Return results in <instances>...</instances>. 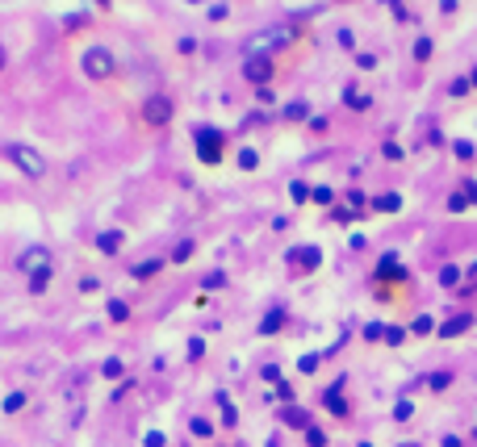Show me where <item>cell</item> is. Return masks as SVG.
Listing matches in <instances>:
<instances>
[{
    "label": "cell",
    "mask_w": 477,
    "mask_h": 447,
    "mask_svg": "<svg viewBox=\"0 0 477 447\" xmlns=\"http://www.w3.org/2000/svg\"><path fill=\"white\" fill-rule=\"evenodd\" d=\"M4 155H8V163H13L21 176H30V180L47 176V159H42L34 146H25V142H8V146H4Z\"/></svg>",
    "instance_id": "obj_1"
},
{
    "label": "cell",
    "mask_w": 477,
    "mask_h": 447,
    "mask_svg": "<svg viewBox=\"0 0 477 447\" xmlns=\"http://www.w3.org/2000/svg\"><path fill=\"white\" fill-rule=\"evenodd\" d=\"M113 67H117V59H113L109 46H88V50L80 54V71H84L88 80H109Z\"/></svg>",
    "instance_id": "obj_2"
},
{
    "label": "cell",
    "mask_w": 477,
    "mask_h": 447,
    "mask_svg": "<svg viewBox=\"0 0 477 447\" xmlns=\"http://www.w3.org/2000/svg\"><path fill=\"white\" fill-rule=\"evenodd\" d=\"M192 142H197V159H201V163H222V151H226L222 130H214V126H197Z\"/></svg>",
    "instance_id": "obj_3"
},
{
    "label": "cell",
    "mask_w": 477,
    "mask_h": 447,
    "mask_svg": "<svg viewBox=\"0 0 477 447\" xmlns=\"http://www.w3.org/2000/svg\"><path fill=\"white\" fill-rule=\"evenodd\" d=\"M17 268L25 272V276H34V272H42V268H54V255H50V247L34 243V247H25V251L17 255Z\"/></svg>",
    "instance_id": "obj_4"
},
{
    "label": "cell",
    "mask_w": 477,
    "mask_h": 447,
    "mask_svg": "<svg viewBox=\"0 0 477 447\" xmlns=\"http://www.w3.org/2000/svg\"><path fill=\"white\" fill-rule=\"evenodd\" d=\"M243 76H247V84H255V88H268V80H272V59H268V54H247V63H243Z\"/></svg>",
    "instance_id": "obj_5"
},
{
    "label": "cell",
    "mask_w": 477,
    "mask_h": 447,
    "mask_svg": "<svg viewBox=\"0 0 477 447\" xmlns=\"http://www.w3.org/2000/svg\"><path fill=\"white\" fill-rule=\"evenodd\" d=\"M285 264L289 268H301V272H314L323 264V247H289Z\"/></svg>",
    "instance_id": "obj_6"
},
{
    "label": "cell",
    "mask_w": 477,
    "mask_h": 447,
    "mask_svg": "<svg viewBox=\"0 0 477 447\" xmlns=\"http://www.w3.org/2000/svg\"><path fill=\"white\" fill-rule=\"evenodd\" d=\"M143 117L151 122V126H168V122H172V100H168V96H146Z\"/></svg>",
    "instance_id": "obj_7"
},
{
    "label": "cell",
    "mask_w": 477,
    "mask_h": 447,
    "mask_svg": "<svg viewBox=\"0 0 477 447\" xmlns=\"http://www.w3.org/2000/svg\"><path fill=\"white\" fill-rule=\"evenodd\" d=\"M122 243H126L122 230H100V234H96V251H100V255H117Z\"/></svg>",
    "instance_id": "obj_8"
},
{
    "label": "cell",
    "mask_w": 477,
    "mask_h": 447,
    "mask_svg": "<svg viewBox=\"0 0 477 447\" xmlns=\"http://www.w3.org/2000/svg\"><path fill=\"white\" fill-rule=\"evenodd\" d=\"M469 326H473V318H469V313H456V318H448V322L439 326V335H444V339H456V335H465Z\"/></svg>",
    "instance_id": "obj_9"
},
{
    "label": "cell",
    "mask_w": 477,
    "mask_h": 447,
    "mask_svg": "<svg viewBox=\"0 0 477 447\" xmlns=\"http://www.w3.org/2000/svg\"><path fill=\"white\" fill-rule=\"evenodd\" d=\"M343 105L356 109V113H364V109L373 105V96H369V92H356V84H347V88H343Z\"/></svg>",
    "instance_id": "obj_10"
},
{
    "label": "cell",
    "mask_w": 477,
    "mask_h": 447,
    "mask_svg": "<svg viewBox=\"0 0 477 447\" xmlns=\"http://www.w3.org/2000/svg\"><path fill=\"white\" fill-rule=\"evenodd\" d=\"M281 326H285V306H272L264 313V322H260V335H277Z\"/></svg>",
    "instance_id": "obj_11"
},
{
    "label": "cell",
    "mask_w": 477,
    "mask_h": 447,
    "mask_svg": "<svg viewBox=\"0 0 477 447\" xmlns=\"http://www.w3.org/2000/svg\"><path fill=\"white\" fill-rule=\"evenodd\" d=\"M159 268H163V260H159V255H146V260H139V264L130 268V276H134V280H151Z\"/></svg>",
    "instance_id": "obj_12"
},
{
    "label": "cell",
    "mask_w": 477,
    "mask_h": 447,
    "mask_svg": "<svg viewBox=\"0 0 477 447\" xmlns=\"http://www.w3.org/2000/svg\"><path fill=\"white\" fill-rule=\"evenodd\" d=\"M377 276H381V280H402V276H406V268L398 264V255H381V264H377Z\"/></svg>",
    "instance_id": "obj_13"
},
{
    "label": "cell",
    "mask_w": 477,
    "mask_h": 447,
    "mask_svg": "<svg viewBox=\"0 0 477 447\" xmlns=\"http://www.w3.org/2000/svg\"><path fill=\"white\" fill-rule=\"evenodd\" d=\"M373 209L377 214H398L402 209V197L398 192H381V197H373Z\"/></svg>",
    "instance_id": "obj_14"
},
{
    "label": "cell",
    "mask_w": 477,
    "mask_h": 447,
    "mask_svg": "<svg viewBox=\"0 0 477 447\" xmlns=\"http://www.w3.org/2000/svg\"><path fill=\"white\" fill-rule=\"evenodd\" d=\"M50 276H54V268H42V272L30 276V293H34V297H42V293L50 289Z\"/></svg>",
    "instance_id": "obj_15"
},
{
    "label": "cell",
    "mask_w": 477,
    "mask_h": 447,
    "mask_svg": "<svg viewBox=\"0 0 477 447\" xmlns=\"http://www.w3.org/2000/svg\"><path fill=\"white\" fill-rule=\"evenodd\" d=\"M339 389H343V381H339V385H331V393H327L323 402H327V410H331V414H339V418H343V414H347V402L339 397Z\"/></svg>",
    "instance_id": "obj_16"
},
{
    "label": "cell",
    "mask_w": 477,
    "mask_h": 447,
    "mask_svg": "<svg viewBox=\"0 0 477 447\" xmlns=\"http://www.w3.org/2000/svg\"><path fill=\"white\" fill-rule=\"evenodd\" d=\"M461 276H465V272L456 268V264H444V268H439V284H444V289H456Z\"/></svg>",
    "instance_id": "obj_17"
},
{
    "label": "cell",
    "mask_w": 477,
    "mask_h": 447,
    "mask_svg": "<svg viewBox=\"0 0 477 447\" xmlns=\"http://www.w3.org/2000/svg\"><path fill=\"white\" fill-rule=\"evenodd\" d=\"M105 310H109V322H126V318H130V306H126L122 297H109V306H105Z\"/></svg>",
    "instance_id": "obj_18"
},
{
    "label": "cell",
    "mask_w": 477,
    "mask_h": 447,
    "mask_svg": "<svg viewBox=\"0 0 477 447\" xmlns=\"http://www.w3.org/2000/svg\"><path fill=\"white\" fill-rule=\"evenodd\" d=\"M285 422H289V426L310 431V414H306V410H297V405H289V410H285Z\"/></svg>",
    "instance_id": "obj_19"
},
{
    "label": "cell",
    "mask_w": 477,
    "mask_h": 447,
    "mask_svg": "<svg viewBox=\"0 0 477 447\" xmlns=\"http://www.w3.org/2000/svg\"><path fill=\"white\" fill-rule=\"evenodd\" d=\"M218 410H222V422H226V426H235V422H238V410L231 405L226 393H218Z\"/></svg>",
    "instance_id": "obj_20"
},
{
    "label": "cell",
    "mask_w": 477,
    "mask_h": 447,
    "mask_svg": "<svg viewBox=\"0 0 477 447\" xmlns=\"http://www.w3.org/2000/svg\"><path fill=\"white\" fill-rule=\"evenodd\" d=\"M285 117L289 122H310V105H306V100H293L285 109Z\"/></svg>",
    "instance_id": "obj_21"
},
{
    "label": "cell",
    "mask_w": 477,
    "mask_h": 447,
    "mask_svg": "<svg viewBox=\"0 0 477 447\" xmlns=\"http://www.w3.org/2000/svg\"><path fill=\"white\" fill-rule=\"evenodd\" d=\"M431 330H435V318H431V313H419V318L410 322V335H431Z\"/></svg>",
    "instance_id": "obj_22"
},
{
    "label": "cell",
    "mask_w": 477,
    "mask_h": 447,
    "mask_svg": "<svg viewBox=\"0 0 477 447\" xmlns=\"http://www.w3.org/2000/svg\"><path fill=\"white\" fill-rule=\"evenodd\" d=\"M189 255H192V238H180V243L172 247V264H185Z\"/></svg>",
    "instance_id": "obj_23"
},
{
    "label": "cell",
    "mask_w": 477,
    "mask_h": 447,
    "mask_svg": "<svg viewBox=\"0 0 477 447\" xmlns=\"http://www.w3.org/2000/svg\"><path fill=\"white\" fill-rule=\"evenodd\" d=\"M25 402H30V397H25V393H8V397H4V405H0V410H4V414H17V410H25Z\"/></svg>",
    "instance_id": "obj_24"
},
{
    "label": "cell",
    "mask_w": 477,
    "mask_h": 447,
    "mask_svg": "<svg viewBox=\"0 0 477 447\" xmlns=\"http://www.w3.org/2000/svg\"><path fill=\"white\" fill-rule=\"evenodd\" d=\"M431 50H435V42H431L427 34H423V38L415 42V59H419V63H427V59H431Z\"/></svg>",
    "instance_id": "obj_25"
},
{
    "label": "cell",
    "mask_w": 477,
    "mask_h": 447,
    "mask_svg": "<svg viewBox=\"0 0 477 447\" xmlns=\"http://www.w3.org/2000/svg\"><path fill=\"white\" fill-rule=\"evenodd\" d=\"M255 163H260V155H255L251 146H243V151H238V168H243V172H251Z\"/></svg>",
    "instance_id": "obj_26"
},
{
    "label": "cell",
    "mask_w": 477,
    "mask_h": 447,
    "mask_svg": "<svg viewBox=\"0 0 477 447\" xmlns=\"http://www.w3.org/2000/svg\"><path fill=\"white\" fill-rule=\"evenodd\" d=\"M406 335H410V330H402V326H385V343H389V347L406 343Z\"/></svg>",
    "instance_id": "obj_27"
},
{
    "label": "cell",
    "mask_w": 477,
    "mask_h": 447,
    "mask_svg": "<svg viewBox=\"0 0 477 447\" xmlns=\"http://www.w3.org/2000/svg\"><path fill=\"white\" fill-rule=\"evenodd\" d=\"M100 372H105L109 381H117V376H122V359H117V356H109L105 364H100Z\"/></svg>",
    "instance_id": "obj_28"
},
{
    "label": "cell",
    "mask_w": 477,
    "mask_h": 447,
    "mask_svg": "<svg viewBox=\"0 0 477 447\" xmlns=\"http://www.w3.org/2000/svg\"><path fill=\"white\" fill-rule=\"evenodd\" d=\"M469 88H473V80H469V76H456V80L448 84V92H452V96H465Z\"/></svg>",
    "instance_id": "obj_29"
},
{
    "label": "cell",
    "mask_w": 477,
    "mask_h": 447,
    "mask_svg": "<svg viewBox=\"0 0 477 447\" xmlns=\"http://www.w3.org/2000/svg\"><path fill=\"white\" fill-rule=\"evenodd\" d=\"M318 364H323V356H318V352H306L297 368H301V372H318Z\"/></svg>",
    "instance_id": "obj_30"
},
{
    "label": "cell",
    "mask_w": 477,
    "mask_h": 447,
    "mask_svg": "<svg viewBox=\"0 0 477 447\" xmlns=\"http://www.w3.org/2000/svg\"><path fill=\"white\" fill-rule=\"evenodd\" d=\"M189 426H192V435H197V439H209V435H214V426H209L205 418H192Z\"/></svg>",
    "instance_id": "obj_31"
},
{
    "label": "cell",
    "mask_w": 477,
    "mask_h": 447,
    "mask_svg": "<svg viewBox=\"0 0 477 447\" xmlns=\"http://www.w3.org/2000/svg\"><path fill=\"white\" fill-rule=\"evenodd\" d=\"M448 209H452V214L469 209V197H465V192H452V197H448Z\"/></svg>",
    "instance_id": "obj_32"
},
{
    "label": "cell",
    "mask_w": 477,
    "mask_h": 447,
    "mask_svg": "<svg viewBox=\"0 0 477 447\" xmlns=\"http://www.w3.org/2000/svg\"><path fill=\"white\" fill-rule=\"evenodd\" d=\"M427 385H431V389H448V385H452V372H431Z\"/></svg>",
    "instance_id": "obj_33"
},
{
    "label": "cell",
    "mask_w": 477,
    "mask_h": 447,
    "mask_svg": "<svg viewBox=\"0 0 477 447\" xmlns=\"http://www.w3.org/2000/svg\"><path fill=\"white\" fill-rule=\"evenodd\" d=\"M310 197H314L318 205H331V201H335V192H331V188H327V184H318V188H314Z\"/></svg>",
    "instance_id": "obj_34"
},
{
    "label": "cell",
    "mask_w": 477,
    "mask_h": 447,
    "mask_svg": "<svg viewBox=\"0 0 477 447\" xmlns=\"http://www.w3.org/2000/svg\"><path fill=\"white\" fill-rule=\"evenodd\" d=\"M410 414H415V405L406 402V397H402V402L393 405V418H398V422H406V418H410Z\"/></svg>",
    "instance_id": "obj_35"
},
{
    "label": "cell",
    "mask_w": 477,
    "mask_h": 447,
    "mask_svg": "<svg viewBox=\"0 0 477 447\" xmlns=\"http://www.w3.org/2000/svg\"><path fill=\"white\" fill-rule=\"evenodd\" d=\"M306 443H310V447H327V439H323V431H318V426H310V431H306Z\"/></svg>",
    "instance_id": "obj_36"
},
{
    "label": "cell",
    "mask_w": 477,
    "mask_h": 447,
    "mask_svg": "<svg viewBox=\"0 0 477 447\" xmlns=\"http://www.w3.org/2000/svg\"><path fill=\"white\" fill-rule=\"evenodd\" d=\"M356 67H360V71H373V67H377V54H356Z\"/></svg>",
    "instance_id": "obj_37"
},
{
    "label": "cell",
    "mask_w": 477,
    "mask_h": 447,
    "mask_svg": "<svg viewBox=\"0 0 477 447\" xmlns=\"http://www.w3.org/2000/svg\"><path fill=\"white\" fill-rule=\"evenodd\" d=\"M201 284H205V289H218V284H226V272H209Z\"/></svg>",
    "instance_id": "obj_38"
},
{
    "label": "cell",
    "mask_w": 477,
    "mask_h": 447,
    "mask_svg": "<svg viewBox=\"0 0 477 447\" xmlns=\"http://www.w3.org/2000/svg\"><path fill=\"white\" fill-rule=\"evenodd\" d=\"M260 376H264V381H272V385H277V381H281V368H277V364H264V368H260Z\"/></svg>",
    "instance_id": "obj_39"
},
{
    "label": "cell",
    "mask_w": 477,
    "mask_h": 447,
    "mask_svg": "<svg viewBox=\"0 0 477 447\" xmlns=\"http://www.w3.org/2000/svg\"><path fill=\"white\" fill-rule=\"evenodd\" d=\"M226 13H231L226 4H209V21H226Z\"/></svg>",
    "instance_id": "obj_40"
},
{
    "label": "cell",
    "mask_w": 477,
    "mask_h": 447,
    "mask_svg": "<svg viewBox=\"0 0 477 447\" xmlns=\"http://www.w3.org/2000/svg\"><path fill=\"white\" fill-rule=\"evenodd\" d=\"M205 356V343L201 339H189V359H201Z\"/></svg>",
    "instance_id": "obj_41"
},
{
    "label": "cell",
    "mask_w": 477,
    "mask_h": 447,
    "mask_svg": "<svg viewBox=\"0 0 477 447\" xmlns=\"http://www.w3.org/2000/svg\"><path fill=\"white\" fill-rule=\"evenodd\" d=\"M364 339H385V326H381V322H373V326H364Z\"/></svg>",
    "instance_id": "obj_42"
},
{
    "label": "cell",
    "mask_w": 477,
    "mask_h": 447,
    "mask_svg": "<svg viewBox=\"0 0 477 447\" xmlns=\"http://www.w3.org/2000/svg\"><path fill=\"white\" fill-rule=\"evenodd\" d=\"M277 397H281V402H293V389H289V381H277Z\"/></svg>",
    "instance_id": "obj_43"
},
{
    "label": "cell",
    "mask_w": 477,
    "mask_h": 447,
    "mask_svg": "<svg viewBox=\"0 0 477 447\" xmlns=\"http://www.w3.org/2000/svg\"><path fill=\"white\" fill-rule=\"evenodd\" d=\"M310 192H314V188H310V184H301V180H297V184H293V197H297V201H306V197H310Z\"/></svg>",
    "instance_id": "obj_44"
},
{
    "label": "cell",
    "mask_w": 477,
    "mask_h": 447,
    "mask_svg": "<svg viewBox=\"0 0 477 447\" xmlns=\"http://www.w3.org/2000/svg\"><path fill=\"white\" fill-rule=\"evenodd\" d=\"M163 443H168V439H163L159 431H151V435H146V439H143V447H163Z\"/></svg>",
    "instance_id": "obj_45"
},
{
    "label": "cell",
    "mask_w": 477,
    "mask_h": 447,
    "mask_svg": "<svg viewBox=\"0 0 477 447\" xmlns=\"http://www.w3.org/2000/svg\"><path fill=\"white\" fill-rule=\"evenodd\" d=\"M339 46H343V50H352V46H356V38H352V30H339Z\"/></svg>",
    "instance_id": "obj_46"
},
{
    "label": "cell",
    "mask_w": 477,
    "mask_h": 447,
    "mask_svg": "<svg viewBox=\"0 0 477 447\" xmlns=\"http://www.w3.org/2000/svg\"><path fill=\"white\" fill-rule=\"evenodd\" d=\"M461 192H465L469 201H477V180H465V184H461Z\"/></svg>",
    "instance_id": "obj_47"
},
{
    "label": "cell",
    "mask_w": 477,
    "mask_h": 447,
    "mask_svg": "<svg viewBox=\"0 0 477 447\" xmlns=\"http://www.w3.org/2000/svg\"><path fill=\"white\" fill-rule=\"evenodd\" d=\"M84 21H88V17H80V13H71V17H67V21H63V25H67V30H80V25H84Z\"/></svg>",
    "instance_id": "obj_48"
},
{
    "label": "cell",
    "mask_w": 477,
    "mask_h": 447,
    "mask_svg": "<svg viewBox=\"0 0 477 447\" xmlns=\"http://www.w3.org/2000/svg\"><path fill=\"white\" fill-rule=\"evenodd\" d=\"M385 159H402V146L398 142H385Z\"/></svg>",
    "instance_id": "obj_49"
},
{
    "label": "cell",
    "mask_w": 477,
    "mask_h": 447,
    "mask_svg": "<svg viewBox=\"0 0 477 447\" xmlns=\"http://www.w3.org/2000/svg\"><path fill=\"white\" fill-rule=\"evenodd\" d=\"M452 151H456V155H461V159H469V155H473V142H456V146H452Z\"/></svg>",
    "instance_id": "obj_50"
},
{
    "label": "cell",
    "mask_w": 477,
    "mask_h": 447,
    "mask_svg": "<svg viewBox=\"0 0 477 447\" xmlns=\"http://www.w3.org/2000/svg\"><path fill=\"white\" fill-rule=\"evenodd\" d=\"M8 67V50H4V42H0V71Z\"/></svg>",
    "instance_id": "obj_51"
},
{
    "label": "cell",
    "mask_w": 477,
    "mask_h": 447,
    "mask_svg": "<svg viewBox=\"0 0 477 447\" xmlns=\"http://www.w3.org/2000/svg\"><path fill=\"white\" fill-rule=\"evenodd\" d=\"M444 447H461V439H456V435H448V439H444Z\"/></svg>",
    "instance_id": "obj_52"
},
{
    "label": "cell",
    "mask_w": 477,
    "mask_h": 447,
    "mask_svg": "<svg viewBox=\"0 0 477 447\" xmlns=\"http://www.w3.org/2000/svg\"><path fill=\"white\" fill-rule=\"evenodd\" d=\"M469 80H473V88H477V67H473V71H469Z\"/></svg>",
    "instance_id": "obj_53"
},
{
    "label": "cell",
    "mask_w": 477,
    "mask_h": 447,
    "mask_svg": "<svg viewBox=\"0 0 477 447\" xmlns=\"http://www.w3.org/2000/svg\"><path fill=\"white\" fill-rule=\"evenodd\" d=\"M96 4H100V8H109V4H113V0H96Z\"/></svg>",
    "instance_id": "obj_54"
},
{
    "label": "cell",
    "mask_w": 477,
    "mask_h": 447,
    "mask_svg": "<svg viewBox=\"0 0 477 447\" xmlns=\"http://www.w3.org/2000/svg\"><path fill=\"white\" fill-rule=\"evenodd\" d=\"M398 447H419V443H398Z\"/></svg>",
    "instance_id": "obj_55"
},
{
    "label": "cell",
    "mask_w": 477,
    "mask_h": 447,
    "mask_svg": "<svg viewBox=\"0 0 477 447\" xmlns=\"http://www.w3.org/2000/svg\"><path fill=\"white\" fill-rule=\"evenodd\" d=\"M473 280H477V264H473Z\"/></svg>",
    "instance_id": "obj_56"
},
{
    "label": "cell",
    "mask_w": 477,
    "mask_h": 447,
    "mask_svg": "<svg viewBox=\"0 0 477 447\" xmlns=\"http://www.w3.org/2000/svg\"><path fill=\"white\" fill-rule=\"evenodd\" d=\"M360 447H373V443H360Z\"/></svg>",
    "instance_id": "obj_57"
},
{
    "label": "cell",
    "mask_w": 477,
    "mask_h": 447,
    "mask_svg": "<svg viewBox=\"0 0 477 447\" xmlns=\"http://www.w3.org/2000/svg\"><path fill=\"white\" fill-rule=\"evenodd\" d=\"M389 4H398V0H389Z\"/></svg>",
    "instance_id": "obj_58"
},
{
    "label": "cell",
    "mask_w": 477,
    "mask_h": 447,
    "mask_svg": "<svg viewBox=\"0 0 477 447\" xmlns=\"http://www.w3.org/2000/svg\"><path fill=\"white\" fill-rule=\"evenodd\" d=\"M339 4H347V0H339Z\"/></svg>",
    "instance_id": "obj_59"
}]
</instances>
